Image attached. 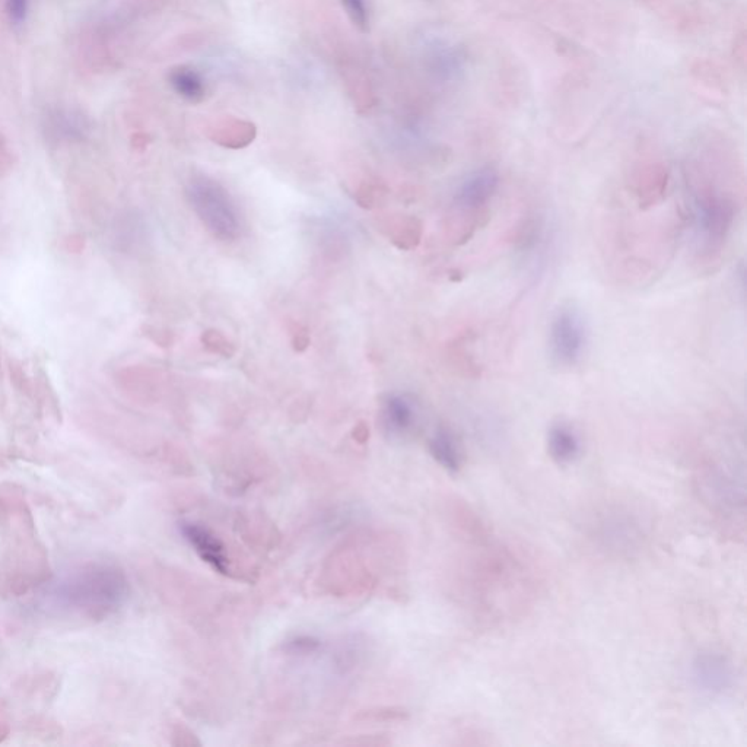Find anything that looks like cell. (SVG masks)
<instances>
[{"instance_id": "obj_1", "label": "cell", "mask_w": 747, "mask_h": 747, "mask_svg": "<svg viewBox=\"0 0 747 747\" xmlns=\"http://www.w3.org/2000/svg\"><path fill=\"white\" fill-rule=\"evenodd\" d=\"M685 183L696 256L711 266L721 259L733 235L745 187L737 176V165L720 155L689 161Z\"/></svg>"}, {"instance_id": "obj_2", "label": "cell", "mask_w": 747, "mask_h": 747, "mask_svg": "<svg viewBox=\"0 0 747 747\" xmlns=\"http://www.w3.org/2000/svg\"><path fill=\"white\" fill-rule=\"evenodd\" d=\"M52 578L49 551L24 488L15 482L0 483V597L27 596Z\"/></svg>"}, {"instance_id": "obj_3", "label": "cell", "mask_w": 747, "mask_h": 747, "mask_svg": "<svg viewBox=\"0 0 747 747\" xmlns=\"http://www.w3.org/2000/svg\"><path fill=\"white\" fill-rule=\"evenodd\" d=\"M130 583L119 565L88 561L66 575L56 590L57 602L92 622L104 621L126 605Z\"/></svg>"}, {"instance_id": "obj_4", "label": "cell", "mask_w": 747, "mask_h": 747, "mask_svg": "<svg viewBox=\"0 0 747 747\" xmlns=\"http://www.w3.org/2000/svg\"><path fill=\"white\" fill-rule=\"evenodd\" d=\"M187 199L197 218L216 240L232 243L241 234V219L234 200L218 181L193 177L187 184Z\"/></svg>"}, {"instance_id": "obj_5", "label": "cell", "mask_w": 747, "mask_h": 747, "mask_svg": "<svg viewBox=\"0 0 747 747\" xmlns=\"http://www.w3.org/2000/svg\"><path fill=\"white\" fill-rule=\"evenodd\" d=\"M590 330L583 310L575 303H562L552 313L548 329V355L553 367L574 370L587 355Z\"/></svg>"}, {"instance_id": "obj_6", "label": "cell", "mask_w": 747, "mask_h": 747, "mask_svg": "<svg viewBox=\"0 0 747 747\" xmlns=\"http://www.w3.org/2000/svg\"><path fill=\"white\" fill-rule=\"evenodd\" d=\"M591 537L603 552L631 558L644 548L647 530L637 514L623 508H610L596 517Z\"/></svg>"}, {"instance_id": "obj_7", "label": "cell", "mask_w": 747, "mask_h": 747, "mask_svg": "<svg viewBox=\"0 0 747 747\" xmlns=\"http://www.w3.org/2000/svg\"><path fill=\"white\" fill-rule=\"evenodd\" d=\"M689 677L696 691L702 695L720 698L729 695L737 683V670L733 660L721 651H699L689 666Z\"/></svg>"}, {"instance_id": "obj_8", "label": "cell", "mask_w": 747, "mask_h": 747, "mask_svg": "<svg viewBox=\"0 0 747 747\" xmlns=\"http://www.w3.org/2000/svg\"><path fill=\"white\" fill-rule=\"evenodd\" d=\"M499 189V174L494 167H482L466 176L454 195L457 214L469 218L473 227L476 218L486 211Z\"/></svg>"}, {"instance_id": "obj_9", "label": "cell", "mask_w": 747, "mask_h": 747, "mask_svg": "<svg viewBox=\"0 0 747 747\" xmlns=\"http://www.w3.org/2000/svg\"><path fill=\"white\" fill-rule=\"evenodd\" d=\"M92 130H94V123L91 117L78 107H50L43 116L44 136H46V141L53 146L87 141Z\"/></svg>"}, {"instance_id": "obj_10", "label": "cell", "mask_w": 747, "mask_h": 747, "mask_svg": "<svg viewBox=\"0 0 747 747\" xmlns=\"http://www.w3.org/2000/svg\"><path fill=\"white\" fill-rule=\"evenodd\" d=\"M421 419V403L412 394H389L381 402V427L393 440L412 437L421 427Z\"/></svg>"}, {"instance_id": "obj_11", "label": "cell", "mask_w": 747, "mask_h": 747, "mask_svg": "<svg viewBox=\"0 0 747 747\" xmlns=\"http://www.w3.org/2000/svg\"><path fill=\"white\" fill-rule=\"evenodd\" d=\"M183 539L189 543L196 555L212 570L222 575L231 574V561L222 540L208 527L195 521H183L178 526Z\"/></svg>"}, {"instance_id": "obj_12", "label": "cell", "mask_w": 747, "mask_h": 747, "mask_svg": "<svg viewBox=\"0 0 747 747\" xmlns=\"http://www.w3.org/2000/svg\"><path fill=\"white\" fill-rule=\"evenodd\" d=\"M745 475H737L730 467L718 466L707 475V492L712 502L723 511L745 510Z\"/></svg>"}, {"instance_id": "obj_13", "label": "cell", "mask_w": 747, "mask_h": 747, "mask_svg": "<svg viewBox=\"0 0 747 747\" xmlns=\"http://www.w3.org/2000/svg\"><path fill=\"white\" fill-rule=\"evenodd\" d=\"M549 456L559 466H570L583 456L584 444L578 429L568 421L553 422L546 434Z\"/></svg>"}, {"instance_id": "obj_14", "label": "cell", "mask_w": 747, "mask_h": 747, "mask_svg": "<svg viewBox=\"0 0 747 747\" xmlns=\"http://www.w3.org/2000/svg\"><path fill=\"white\" fill-rule=\"evenodd\" d=\"M428 450L432 459L440 464L445 472L457 475L463 469L464 454L459 438L448 427H438L429 437Z\"/></svg>"}, {"instance_id": "obj_15", "label": "cell", "mask_w": 747, "mask_h": 747, "mask_svg": "<svg viewBox=\"0 0 747 747\" xmlns=\"http://www.w3.org/2000/svg\"><path fill=\"white\" fill-rule=\"evenodd\" d=\"M171 87L174 91L190 103H200L206 95V85L202 76L195 69L187 66H178L170 72Z\"/></svg>"}, {"instance_id": "obj_16", "label": "cell", "mask_w": 747, "mask_h": 747, "mask_svg": "<svg viewBox=\"0 0 747 747\" xmlns=\"http://www.w3.org/2000/svg\"><path fill=\"white\" fill-rule=\"evenodd\" d=\"M212 139L225 148H244L253 142L256 129L250 123L225 122L224 125L216 126L212 132Z\"/></svg>"}, {"instance_id": "obj_17", "label": "cell", "mask_w": 747, "mask_h": 747, "mask_svg": "<svg viewBox=\"0 0 747 747\" xmlns=\"http://www.w3.org/2000/svg\"><path fill=\"white\" fill-rule=\"evenodd\" d=\"M387 234L399 249L410 250L418 246L421 240L422 227L418 219L399 216L387 224Z\"/></svg>"}, {"instance_id": "obj_18", "label": "cell", "mask_w": 747, "mask_h": 747, "mask_svg": "<svg viewBox=\"0 0 747 747\" xmlns=\"http://www.w3.org/2000/svg\"><path fill=\"white\" fill-rule=\"evenodd\" d=\"M18 691L22 695L30 696L33 699L49 701L59 691V680L50 672L34 673L31 676L21 677Z\"/></svg>"}, {"instance_id": "obj_19", "label": "cell", "mask_w": 747, "mask_h": 747, "mask_svg": "<svg viewBox=\"0 0 747 747\" xmlns=\"http://www.w3.org/2000/svg\"><path fill=\"white\" fill-rule=\"evenodd\" d=\"M352 24L361 31L370 30V8L367 0H340Z\"/></svg>"}, {"instance_id": "obj_20", "label": "cell", "mask_w": 747, "mask_h": 747, "mask_svg": "<svg viewBox=\"0 0 747 747\" xmlns=\"http://www.w3.org/2000/svg\"><path fill=\"white\" fill-rule=\"evenodd\" d=\"M28 733L31 736L38 737L43 740H53L60 737L62 729L56 721L50 720L46 717H33L25 723Z\"/></svg>"}, {"instance_id": "obj_21", "label": "cell", "mask_w": 747, "mask_h": 747, "mask_svg": "<svg viewBox=\"0 0 747 747\" xmlns=\"http://www.w3.org/2000/svg\"><path fill=\"white\" fill-rule=\"evenodd\" d=\"M202 343L211 354L231 358L235 354L234 345L218 330H206L202 335Z\"/></svg>"}, {"instance_id": "obj_22", "label": "cell", "mask_w": 747, "mask_h": 747, "mask_svg": "<svg viewBox=\"0 0 747 747\" xmlns=\"http://www.w3.org/2000/svg\"><path fill=\"white\" fill-rule=\"evenodd\" d=\"M6 12L15 25L24 24L28 15V0H6Z\"/></svg>"}, {"instance_id": "obj_23", "label": "cell", "mask_w": 747, "mask_h": 747, "mask_svg": "<svg viewBox=\"0 0 747 747\" xmlns=\"http://www.w3.org/2000/svg\"><path fill=\"white\" fill-rule=\"evenodd\" d=\"M291 336L295 351L303 352L310 345V336H308L307 329L300 324H295L294 329L291 330Z\"/></svg>"}, {"instance_id": "obj_24", "label": "cell", "mask_w": 747, "mask_h": 747, "mask_svg": "<svg viewBox=\"0 0 747 747\" xmlns=\"http://www.w3.org/2000/svg\"><path fill=\"white\" fill-rule=\"evenodd\" d=\"M12 724L8 708L0 701V743L5 742L11 736Z\"/></svg>"}, {"instance_id": "obj_25", "label": "cell", "mask_w": 747, "mask_h": 747, "mask_svg": "<svg viewBox=\"0 0 747 747\" xmlns=\"http://www.w3.org/2000/svg\"><path fill=\"white\" fill-rule=\"evenodd\" d=\"M291 647L294 651L298 650V653H305V651H314L319 647V642L314 641L313 638H297V640L291 641Z\"/></svg>"}]
</instances>
